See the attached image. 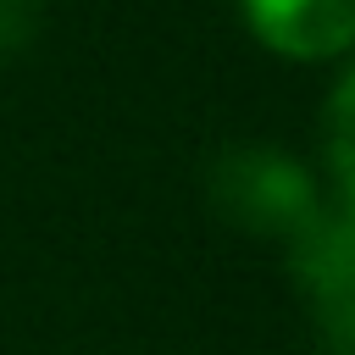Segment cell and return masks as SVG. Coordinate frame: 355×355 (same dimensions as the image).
Instances as JSON below:
<instances>
[{
    "mask_svg": "<svg viewBox=\"0 0 355 355\" xmlns=\"http://www.w3.org/2000/svg\"><path fill=\"white\" fill-rule=\"evenodd\" d=\"M311 322H316V338H322L327 355H355V294L316 300L311 305Z\"/></svg>",
    "mask_w": 355,
    "mask_h": 355,
    "instance_id": "5b68a950",
    "label": "cell"
},
{
    "mask_svg": "<svg viewBox=\"0 0 355 355\" xmlns=\"http://www.w3.org/2000/svg\"><path fill=\"white\" fill-rule=\"evenodd\" d=\"M283 261L305 305L355 294V205L344 194L316 200V211L283 239Z\"/></svg>",
    "mask_w": 355,
    "mask_h": 355,
    "instance_id": "7a4b0ae2",
    "label": "cell"
},
{
    "mask_svg": "<svg viewBox=\"0 0 355 355\" xmlns=\"http://www.w3.org/2000/svg\"><path fill=\"white\" fill-rule=\"evenodd\" d=\"M322 155H327L333 194H344L355 205V61L344 67V78L333 83V94L322 105Z\"/></svg>",
    "mask_w": 355,
    "mask_h": 355,
    "instance_id": "277c9868",
    "label": "cell"
},
{
    "mask_svg": "<svg viewBox=\"0 0 355 355\" xmlns=\"http://www.w3.org/2000/svg\"><path fill=\"white\" fill-rule=\"evenodd\" d=\"M244 22L288 61H327L355 50V0H244Z\"/></svg>",
    "mask_w": 355,
    "mask_h": 355,
    "instance_id": "3957f363",
    "label": "cell"
},
{
    "mask_svg": "<svg viewBox=\"0 0 355 355\" xmlns=\"http://www.w3.org/2000/svg\"><path fill=\"white\" fill-rule=\"evenodd\" d=\"M44 28V0H0V61H17Z\"/></svg>",
    "mask_w": 355,
    "mask_h": 355,
    "instance_id": "8992f818",
    "label": "cell"
},
{
    "mask_svg": "<svg viewBox=\"0 0 355 355\" xmlns=\"http://www.w3.org/2000/svg\"><path fill=\"white\" fill-rule=\"evenodd\" d=\"M205 200L211 211L250 239H288L311 211H316V183L305 161H294L277 144H227L211 172H205Z\"/></svg>",
    "mask_w": 355,
    "mask_h": 355,
    "instance_id": "6da1fadb",
    "label": "cell"
}]
</instances>
